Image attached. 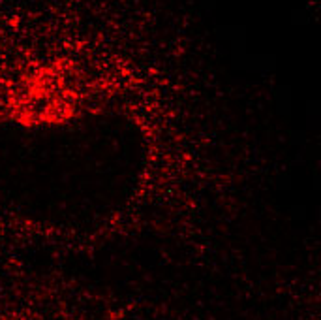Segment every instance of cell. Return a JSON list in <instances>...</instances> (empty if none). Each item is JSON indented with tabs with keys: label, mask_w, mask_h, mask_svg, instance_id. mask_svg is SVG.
<instances>
[{
	"label": "cell",
	"mask_w": 321,
	"mask_h": 320,
	"mask_svg": "<svg viewBox=\"0 0 321 320\" xmlns=\"http://www.w3.org/2000/svg\"><path fill=\"white\" fill-rule=\"evenodd\" d=\"M36 320H188L175 311L158 309L152 303L109 292L88 284L66 286Z\"/></svg>",
	"instance_id": "cell-1"
}]
</instances>
